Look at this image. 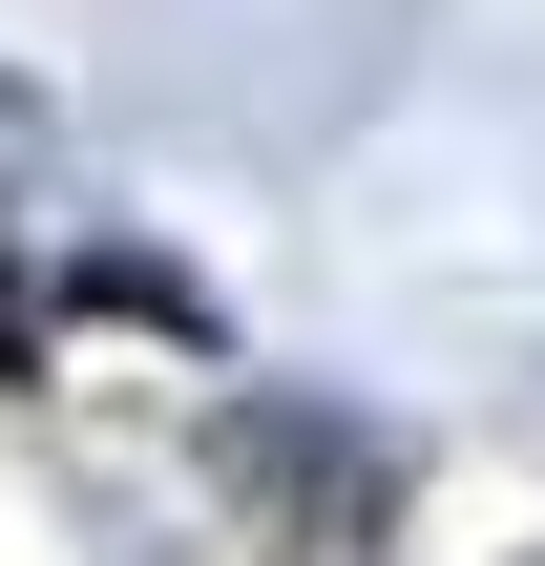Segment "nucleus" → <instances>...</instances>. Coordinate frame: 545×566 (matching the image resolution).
<instances>
[{
	"label": "nucleus",
	"mask_w": 545,
	"mask_h": 566,
	"mask_svg": "<svg viewBox=\"0 0 545 566\" xmlns=\"http://www.w3.org/2000/svg\"><path fill=\"white\" fill-rule=\"evenodd\" d=\"M210 462L252 483V546L273 566H378V525H399V462H378L357 420H315V399H231Z\"/></svg>",
	"instance_id": "nucleus-1"
},
{
	"label": "nucleus",
	"mask_w": 545,
	"mask_h": 566,
	"mask_svg": "<svg viewBox=\"0 0 545 566\" xmlns=\"http://www.w3.org/2000/svg\"><path fill=\"white\" fill-rule=\"evenodd\" d=\"M21 147H42V105H21V84H0V168H21Z\"/></svg>",
	"instance_id": "nucleus-2"
}]
</instances>
